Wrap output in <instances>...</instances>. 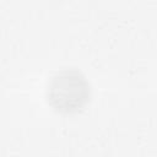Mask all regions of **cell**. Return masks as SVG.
<instances>
[{
    "instance_id": "obj_1",
    "label": "cell",
    "mask_w": 157,
    "mask_h": 157,
    "mask_svg": "<svg viewBox=\"0 0 157 157\" xmlns=\"http://www.w3.org/2000/svg\"><path fill=\"white\" fill-rule=\"evenodd\" d=\"M92 96L91 83L76 67L56 71L47 86L48 104L58 113L75 114L86 108Z\"/></svg>"
}]
</instances>
